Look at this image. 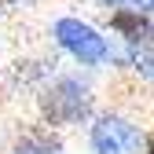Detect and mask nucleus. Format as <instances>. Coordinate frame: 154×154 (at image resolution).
<instances>
[{
  "instance_id": "1",
  "label": "nucleus",
  "mask_w": 154,
  "mask_h": 154,
  "mask_svg": "<svg viewBox=\"0 0 154 154\" xmlns=\"http://www.w3.org/2000/svg\"><path fill=\"white\" fill-rule=\"evenodd\" d=\"M41 114L48 125H73L85 121L92 114V92L88 85L73 81V77H59L51 88H44L41 95Z\"/></svg>"
},
{
  "instance_id": "4",
  "label": "nucleus",
  "mask_w": 154,
  "mask_h": 154,
  "mask_svg": "<svg viewBox=\"0 0 154 154\" xmlns=\"http://www.w3.org/2000/svg\"><path fill=\"white\" fill-rule=\"evenodd\" d=\"M110 26H114V33H121L132 48L147 44V37H150V18L140 15V11H128V8L114 11V15H110Z\"/></svg>"
},
{
  "instance_id": "3",
  "label": "nucleus",
  "mask_w": 154,
  "mask_h": 154,
  "mask_svg": "<svg viewBox=\"0 0 154 154\" xmlns=\"http://www.w3.org/2000/svg\"><path fill=\"white\" fill-rule=\"evenodd\" d=\"M55 41H59L81 66H99L110 55L106 41L88 22H81V18H59V22H55Z\"/></svg>"
},
{
  "instance_id": "7",
  "label": "nucleus",
  "mask_w": 154,
  "mask_h": 154,
  "mask_svg": "<svg viewBox=\"0 0 154 154\" xmlns=\"http://www.w3.org/2000/svg\"><path fill=\"white\" fill-rule=\"evenodd\" d=\"M4 4H15V0H4Z\"/></svg>"
},
{
  "instance_id": "2",
  "label": "nucleus",
  "mask_w": 154,
  "mask_h": 154,
  "mask_svg": "<svg viewBox=\"0 0 154 154\" xmlns=\"http://www.w3.org/2000/svg\"><path fill=\"white\" fill-rule=\"evenodd\" d=\"M147 147V132L128 118L106 114L92 125V150L95 154H140Z\"/></svg>"
},
{
  "instance_id": "6",
  "label": "nucleus",
  "mask_w": 154,
  "mask_h": 154,
  "mask_svg": "<svg viewBox=\"0 0 154 154\" xmlns=\"http://www.w3.org/2000/svg\"><path fill=\"white\" fill-rule=\"evenodd\" d=\"M110 8H118V4H143V8H150V0H106Z\"/></svg>"
},
{
  "instance_id": "5",
  "label": "nucleus",
  "mask_w": 154,
  "mask_h": 154,
  "mask_svg": "<svg viewBox=\"0 0 154 154\" xmlns=\"http://www.w3.org/2000/svg\"><path fill=\"white\" fill-rule=\"evenodd\" d=\"M11 154H63V143L51 132H26V136L15 140Z\"/></svg>"
},
{
  "instance_id": "8",
  "label": "nucleus",
  "mask_w": 154,
  "mask_h": 154,
  "mask_svg": "<svg viewBox=\"0 0 154 154\" xmlns=\"http://www.w3.org/2000/svg\"><path fill=\"white\" fill-rule=\"evenodd\" d=\"M0 11H4V8H0Z\"/></svg>"
}]
</instances>
